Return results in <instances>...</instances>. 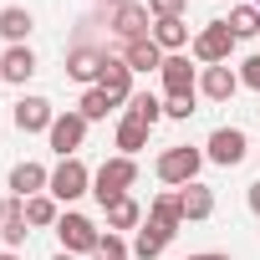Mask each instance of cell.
Returning <instances> with one entry per match:
<instances>
[{
	"label": "cell",
	"instance_id": "34",
	"mask_svg": "<svg viewBox=\"0 0 260 260\" xmlns=\"http://www.w3.org/2000/svg\"><path fill=\"white\" fill-rule=\"evenodd\" d=\"M189 260H230V255H219V250H199V255H189Z\"/></svg>",
	"mask_w": 260,
	"mask_h": 260
},
{
	"label": "cell",
	"instance_id": "10",
	"mask_svg": "<svg viewBox=\"0 0 260 260\" xmlns=\"http://www.w3.org/2000/svg\"><path fill=\"white\" fill-rule=\"evenodd\" d=\"M245 153H250V143H245V133H240V127H214V133H209V143H204V158H209V164H219V169L245 164Z\"/></svg>",
	"mask_w": 260,
	"mask_h": 260
},
{
	"label": "cell",
	"instance_id": "25",
	"mask_svg": "<svg viewBox=\"0 0 260 260\" xmlns=\"http://www.w3.org/2000/svg\"><path fill=\"white\" fill-rule=\"evenodd\" d=\"M127 117H138L143 127H153L164 117V97L158 92H133V102H127Z\"/></svg>",
	"mask_w": 260,
	"mask_h": 260
},
{
	"label": "cell",
	"instance_id": "15",
	"mask_svg": "<svg viewBox=\"0 0 260 260\" xmlns=\"http://www.w3.org/2000/svg\"><path fill=\"white\" fill-rule=\"evenodd\" d=\"M31 77H36V51L31 46H6V56H0V82L26 87Z\"/></svg>",
	"mask_w": 260,
	"mask_h": 260
},
{
	"label": "cell",
	"instance_id": "11",
	"mask_svg": "<svg viewBox=\"0 0 260 260\" xmlns=\"http://www.w3.org/2000/svg\"><path fill=\"white\" fill-rule=\"evenodd\" d=\"M97 87L112 97V107H127V102H133V67H127V61L112 51V56H107V72H102Z\"/></svg>",
	"mask_w": 260,
	"mask_h": 260
},
{
	"label": "cell",
	"instance_id": "39",
	"mask_svg": "<svg viewBox=\"0 0 260 260\" xmlns=\"http://www.w3.org/2000/svg\"><path fill=\"white\" fill-rule=\"evenodd\" d=\"M250 6H260V0H250Z\"/></svg>",
	"mask_w": 260,
	"mask_h": 260
},
{
	"label": "cell",
	"instance_id": "24",
	"mask_svg": "<svg viewBox=\"0 0 260 260\" xmlns=\"http://www.w3.org/2000/svg\"><path fill=\"white\" fill-rule=\"evenodd\" d=\"M153 41L164 46V56L184 51V46H189V21H184V16H174V21H153Z\"/></svg>",
	"mask_w": 260,
	"mask_h": 260
},
{
	"label": "cell",
	"instance_id": "3",
	"mask_svg": "<svg viewBox=\"0 0 260 260\" xmlns=\"http://www.w3.org/2000/svg\"><path fill=\"white\" fill-rule=\"evenodd\" d=\"M107 31H112L117 46L143 41V36H153V11L143 6V0H127V6H117V11L107 16Z\"/></svg>",
	"mask_w": 260,
	"mask_h": 260
},
{
	"label": "cell",
	"instance_id": "26",
	"mask_svg": "<svg viewBox=\"0 0 260 260\" xmlns=\"http://www.w3.org/2000/svg\"><path fill=\"white\" fill-rule=\"evenodd\" d=\"M224 21H230L235 41H250V36H260V6H235Z\"/></svg>",
	"mask_w": 260,
	"mask_h": 260
},
{
	"label": "cell",
	"instance_id": "27",
	"mask_svg": "<svg viewBox=\"0 0 260 260\" xmlns=\"http://www.w3.org/2000/svg\"><path fill=\"white\" fill-rule=\"evenodd\" d=\"M26 219H31V230H46V224L61 219V209H56L51 194H36V199H26Z\"/></svg>",
	"mask_w": 260,
	"mask_h": 260
},
{
	"label": "cell",
	"instance_id": "16",
	"mask_svg": "<svg viewBox=\"0 0 260 260\" xmlns=\"http://www.w3.org/2000/svg\"><path fill=\"white\" fill-rule=\"evenodd\" d=\"M117 56L133 67V77L138 72H158L164 67V46L153 41V36H143V41H127V46H117Z\"/></svg>",
	"mask_w": 260,
	"mask_h": 260
},
{
	"label": "cell",
	"instance_id": "29",
	"mask_svg": "<svg viewBox=\"0 0 260 260\" xmlns=\"http://www.w3.org/2000/svg\"><path fill=\"white\" fill-rule=\"evenodd\" d=\"M133 255V245H127L122 235H112V230H102V240H97V260H127Z\"/></svg>",
	"mask_w": 260,
	"mask_h": 260
},
{
	"label": "cell",
	"instance_id": "6",
	"mask_svg": "<svg viewBox=\"0 0 260 260\" xmlns=\"http://www.w3.org/2000/svg\"><path fill=\"white\" fill-rule=\"evenodd\" d=\"M107 56H112V46L77 41V46L67 51V77H72V82H82V87H97V82H102V72H107Z\"/></svg>",
	"mask_w": 260,
	"mask_h": 260
},
{
	"label": "cell",
	"instance_id": "13",
	"mask_svg": "<svg viewBox=\"0 0 260 260\" xmlns=\"http://www.w3.org/2000/svg\"><path fill=\"white\" fill-rule=\"evenodd\" d=\"M199 92L209 97V102H230L235 92H240V72L224 61V67H204L199 72Z\"/></svg>",
	"mask_w": 260,
	"mask_h": 260
},
{
	"label": "cell",
	"instance_id": "32",
	"mask_svg": "<svg viewBox=\"0 0 260 260\" xmlns=\"http://www.w3.org/2000/svg\"><path fill=\"white\" fill-rule=\"evenodd\" d=\"M184 6H189V0H148L153 21H174V16H184Z\"/></svg>",
	"mask_w": 260,
	"mask_h": 260
},
{
	"label": "cell",
	"instance_id": "35",
	"mask_svg": "<svg viewBox=\"0 0 260 260\" xmlns=\"http://www.w3.org/2000/svg\"><path fill=\"white\" fill-rule=\"evenodd\" d=\"M97 6H102V11H107V16H112V11H117V6H127V0H97Z\"/></svg>",
	"mask_w": 260,
	"mask_h": 260
},
{
	"label": "cell",
	"instance_id": "14",
	"mask_svg": "<svg viewBox=\"0 0 260 260\" xmlns=\"http://www.w3.org/2000/svg\"><path fill=\"white\" fill-rule=\"evenodd\" d=\"M46 184H51V169H41L31 158L11 169V199H36V194H46Z\"/></svg>",
	"mask_w": 260,
	"mask_h": 260
},
{
	"label": "cell",
	"instance_id": "7",
	"mask_svg": "<svg viewBox=\"0 0 260 260\" xmlns=\"http://www.w3.org/2000/svg\"><path fill=\"white\" fill-rule=\"evenodd\" d=\"M56 235H61V250L67 255H97V240H102V230L87 214H77V209H67L56 219Z\"/></svg>",
	"mask_w": 260,
	"mask_h": 260
},
{
	"label": "cell",
	"instance_id": "20",
	"mask_svg": "<svg viewBox=\"0 0 260 260\" xmlns=\"http://www.w3.org/2000/svg\"><path fill=\"white\" fill-rule=\"evenodd\" d=\"M112 138H117V153H122V158H138V153L148 148V127H143L138 117H127V112H122V117H117V133H112Z\"/></svg>",
	"mask_w": 260,
	"mask_h": 260
},
{
	"label": "cell",
	"instance_id": "38",
	"mask_svg": "<svg viewBox=\"0 0 260 260\" xmlns=\"http://www.w3.org/2000/svg\"><path fill=\"white\" fill-rule=\"evenodd\" d=\"M51 260H77V255H67V250H61V255H51Z\"/></svg>",
	"mask_w": 260,
	"mask_h": 260
},
{
	"label": "cell",
	"instance_id": "8",
	"mask_svg": "<svg viewBox=\"0 0 260 260\" xmlns=\"http://www.w3.org/2000/svg\"><path fill=\"white\" fill-rule=\"evenodd\" d=\"M46 143L56 148V158H77V148L87 143V117H82L77 107H72V112H56V122H51Z\"/></svg>",
	"mask_w": 260,
	"mask_h": 260
},
{
	"label": "cell",
	"instance_id": "33",
	"mask_svg": "<svg viewBox=\"0 0 260 260\" xmlns=\"http://www.w3.org/2000/svg\"><path fill=\"white\" fill-rule=\"evenodd\" d=\"M245 199H250V209L260 214V184H250V194H245Z\"/></svg>",
	"mask_w": 260,
	"mask_h": 260
},
{
	"label": "cell",
	"instance_id": "37",
	"mask_svg": "<svg viewBox=\"0 0 260 260\" xmlns=\"http://www.w3.org/2000/svg\"><path fill=\"white\" fill-rule=\"evenodd\" d=\"M0 260H21V255H16V250H0Z\"/></svg>",
	"mask_w": 260,
	"mask_h": 260
},
{
	"label": "cell",
	"instance_id": "18",
	"mask_svg": "<svg viewBox=\"0 0 260 260\" xmlns=\"http://www.w3.org/2000/svg\"><path fill=\"white\" fill-rule=\"evenodd\" d=\"M169 240H174V235H169L164 224L143 219V224H138V235H133V260H158V255L169 250Z\"/></svg>",
	"mask_w": 260,
	"mask_h": 260
},
{
	"label": "cell",
	"instance_id": "9",
	"mask_svg": "<svg viewBox=\"0 0 260 260\" xmlns=\"http://www.w3.org/2000/svg\"><path fill=\"white\" fill-rule=\"evenodd\" d=\"M158 82H164V97H199V72L189 67V56H184V51L164 56Z\"/></svg>",
	"mask_w": 260,
	"mask_h": 260
},
{
	"label": "cell",
	"instance_id": "23",
	"mask_svg": "<svg viewBox=\"0 0 260 260\" xmlns=\"http://www.w3.org/2000/svg\"><path fill=\"white\" fill-rule=\"evenodd\" d=\"M102 214H107V230H112V235H122V230H138V224H143V204H138L133 194H127V199H117V204H107Z\"/></svg>",
	"mask_w": 260,
	"mask_h": 260
},
{
	"label": "cell",
	"instance_id": "22",
	"mask_svg": "<svg viewBox=\"0 0 260 260\" xmlns=\"http://www.w3.org/2000/svg\"><path fill=\"white\" fill-rule=\"evenodd\" d=\"M31 235V219H26V199H11L6 209V224H0V240H6V250H21Z\"/></svg>",
	"mask_w": 260,
	"mask_h": 260
},
{
	"label": "cell",
	"instance_id": "19",
	"mask_svg": "<svg viewBox=\"0 0 260 260\" xmlns=\"http://www.w3.org/2000/svg\"><path fill=\"white\" fill-rule=\"evenodd\" d=\"M148 219H153V224H164L169 235H179V230H184V204H179V189H164V194L148 204Z\"/></svg>",
	"mask_w": 260,
	"mask_h": 260
},
{
	"label": "cell",
	"instance_id": "1",
	"mask_svg": "<svg viewBox=\"0 0 260 260\" xmlns=\"http://www.w3.org/2000/svg\"><path fill=\"white\" fill-rule=\"evenodd\" d=\"M138 184V158H107L97 174H92V199L107 209V204H117V199H127V189Z\"/></svg>",
	"mask_w": 260,
	"mask_h": 260
},
{
	"label": "cell",
	"instance_id": "36",
	"mask_svg": "<svg viewBox=\"0 0 260 260\" xmlns=\"http://www.w3.org/2000/svg\"><path fill=\"white\" fill-rule=\"evenodd\" d=\"M6 209H11V199H0V224H6Z\"/></svg>",
	"mask_w": 260,
	"mask_h": 260
},
{
	"label": "cell",
	"instance_id": "17",
	"mask_svg": "<svg viewBox=\"0 0 260 260\" xmlns=\"http://www.w3.org/2000/svg\"><path fill=\"white\" fill-rule=\"evenodd\" d=\"M179 204H184V224H199V219H209V214H214V189L194 179V184H184V189H179Z\"/></svg>",
	"mask_w": 260,
	"mask_h": 260
},
{
	"label": "cell",
	"instance_id": "5",
	"mask_svg": "<svg viewBox=\"0 0 260 260\" xmlns=\"http://www.w3.org/2000/svg\"><path fill=\"white\" fill-rule=\"evenodd\" d=\"M194 61H204V67H224L230 61V51H235V31H230V21H209L204 31H194Z\"/></svg>",
	"mask_w": 260,
	"mask_h": 260
},
{
	"label": "cell",
	"instance_id": "31",
	"mask_svg": "<svg viewBox=\"0 0 260 260\" xmlns=\"http://www.w3.org/2000/svg\"><path fill=\"white\" fill-rule=\"evenodd\" d=\"M240 87H250V92H260V51L240 61Z\"/></svg>",
	"mask_w": 260,
	"mask_h": 260
},
{
	"label": "cell",
	"instance_id": "28",
	"mask_svg": "<svg viewBox=\"0 0 260 260\" xmlns=\"http://www.w3.org/2000/svg\"><path fill=\"white\" fill-rule=\"evenodd\" d=\"M77 112H82L87 122H102V117L112 112V97H107L102 87H87V92H82V102H77Z\"/></svg>",
	"mask_w": 260,
	"mask_h": 260
},
{
	"label": "cell",
	"instance_id": "2",
	"mask_svg": "<svg viewBox=\"0 0 260 260\" xmlns=\"http://www.w3.org/2000/svg\"><path fill=\"white\" fill-rule=\"evenodd\" d=\"M199 169H204V153H199V148H189V143H174V148H164V153H158V164H153V174H158L169 189H184V184H194V179H199Z\"/></svg>",
	"mask_w": 260,
	"mask_h": 260
},
{
	"label": "cell",
	"instance_id": "21",
	"mask_svg": "<svg viewBox=\"0 0 260 260\" xmlns=\"http://www.w3.org/2000/svg\"><path fill=\"white\" fill-rule=\"evenodd\" d=\"M31 26H36V16H31L26 6H6V11H0V36H6L11 46H26Z\"/></svg>",
	"mask_w": 260,
	"mask_h": 260
},
{
	"label": "cell",
	"instance_id": "4",
	"mask_svg": "<svg viewBox=\"0 0 260 260\" xmlns=\"http://www.w3.org/2000/svg\"><path fill=\"white\" fill-rule=\"evenodd\" d=\"M46 194H51L56 204H72V199L92 194V169H87L82 158H61V164L51 169V184H46Z\"/></svg>",
	"mask_w": 260,
	"mask_h": 260
},
{
	"label": "cell",
	"instance_id": "30",
	"mask_svg": "<svg viewBox=\"0 0 260 260\" xmlns=\"http://www.w3.org/2000/svg\"><path fill=\"white\" fill-rule=\"evenodd\" d=\"M164 117L189 122V117H194V97H164Z\"/></svg>",
	"mask_w": 260,
	"mask_h": 260
},
{
	"label": "cell",
	"instance_id": "12",
	"mask_svg": "<svg viewBox=\"0 0 260 260\" xmlns=\"http://www.w3.org/2000/svg\"><path fill=\"white\" fill-rule=\"evenodd\" d=\"M11 117H16V127H21V133H51V122H56V107H51L46 97H21Z\"/></svg>",
	"mask_w": 260,
	"mask_h": 260
}]
</instances>
